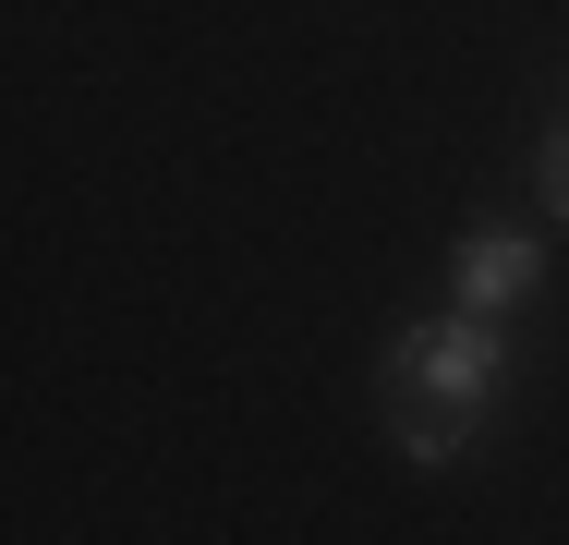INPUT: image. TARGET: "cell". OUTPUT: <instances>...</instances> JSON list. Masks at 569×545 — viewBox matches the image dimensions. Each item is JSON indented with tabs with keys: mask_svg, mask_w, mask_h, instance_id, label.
<instances>
[{
	"mask_svg": "<svg viewBox=\"0 0 569 545\" xmlns=\"http://www.w3.org/2000/svg\"><path fill=\"white\" fill-rule=\"evenodd\" d=\"M497 376H509V339H497V316H425L388 339V364H376V388H388V413L400 400H449V413H485L497 400Z\"/></svg>",
	"mask_w": 569,
	"mask_h": 545,
	"instance_id": "6da1fadb",
	"label": "cell"
},
{
	"mask_svg": "<svg viewBox=\"0 0 569 545\" xmlns=\"http://www.w3.org/2000/svg\"><path fill=\"white\" fill-rule=\"evenodd\" d=\"M533 279H546V242H533V230H460V255H449V304H472V316H509Z\"/></svg>",
	"mask_w": 569,
	"mask_h": 545,
	"instance_id": "7a4b0ae2",
	"label": "cell"
},
{
	"mask_svg": "<svg viewBox=\"0 0 569 545\" xmlns=\"http://www.w3.org/2000/svg\"><path fill=\"white\" fill-rule=\"evenodd\" d=\"M388 436H400V460H425V473H437V460H460V448H472V413H449V400H400V413H388Z\"/></svg>",
	"mask_w": 569,
	"mask_h": 545,
	"instance_id": "3957f363",
	"label": "cell"
},
{
	"mask_svg": "<svg viewBox=\"0 0 569 545\" xmlns=\"http://www.w3.org/2000/svg\"><path fill=\"white\" fill-rule=\"evenodd\" d=\"M546 207L569 218V121H558V133H546Z\"/></svg>",
	"mask_w": 569,
	"mask_h": 545,
	"instance_id": "277c9868",
	"label": "cell"
}]
</instances>
